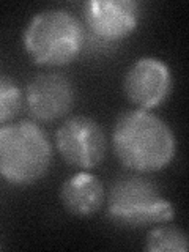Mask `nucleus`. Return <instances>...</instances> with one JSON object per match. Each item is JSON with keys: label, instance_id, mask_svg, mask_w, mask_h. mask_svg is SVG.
<instances>
[{"label": "nucleus", "instance_id": "obj_1", "mask_svg": "<svg viewBox=\"0 0 189 252\" xmlns=\"http://www.w3.org/2000/svg\"><path fill=\"white\" fill-rule=\"evenodd\" d=\"M117 159L136 173L165 169L177 155V137L169 123L145 109H129L117 117L112 131Z\"/></svg>", "mask_w": 189, "mask_h": 252}, {"label": "nucleus", "instance_id": "obj_2", "mask_svg": "<svg viewBox=\"0 0 189 252\" xmlns=\"http://www.w3.org/2000/svg\"><path fill=\"white\" fill-rule=\"evenodd\" d=\"M24 47L38 65L63 66L79 57L87 33L84 24L63 8H47L36 13L24 30Z\"/></svg>", "mask_w": 189, "mask_h": 252}, {"label": "nucleus", "instance_id": "obj_3", "mask_svg": "<svg viewBox=\"0 0 189 252\" xmlns=\"http://www.w3.org/2000/svg\"><path fill=\"white\" fill-rule=\"evenodd\" d=\"M52 145L41 126L22 120L0 128V177L14 186L33 185L52 164Z\"/></svg>", "mask_w": 189, "mask_h": 252}, {"label": "nucleus", "instance_id": "obj_4", "mask_svg": "<svg viewBox=\"0 0 189 252\" xmlns=\"http://www.w3.org/2000/svg\"><path fill=\"white\" fill-rule=\"evenodd\" d=\"M107 216L114 224L129 228L165 224L175 218V208L153 180L142 173L118 177L106 194Z\"/></svg>", "mask_w": 189, "mask_h": 252}, {"label": "nucleus", "instance_id": "obj_5", "mask_svg": "<svg viewBox=\"0 0 189 252\" xmlns=\"http://www.w3.org/2000/svg\"><path fill=\"white\" fill-rule=\"evenodd\" d=\"M55 145L69 165L92 170L104 161L107 137L101 125L87 115H73L55 132Z\"/></svg>", "mask_w": 189, "mask_h": 252}, {"label": "nucleus", "instance_id": "obj_6", "mask_svg": "<svg viewBox=\"0 0 189 252\" xmlns=\"http://www.w3.org/2000/svg\"><path fill=\"white\" fill-rule=\"evenodd\" d=\"M140 5L136 0H87L84 3L85 33L102 44H115L139 26Z\"/></svg>", "mask_w": 189, "mask_h": 252}, {"label": "nucleus", "instance_id": "obj_7", "mask_svg": "<svg viewBox=\"0 0 189 252\" xmlns=\"http://www.w3.org/2000/svg\"><path fill=\"white\" fill-rule=\"evenodd\" d=\"M76 101L73 81L57 71H46L30 79L26 89V106L36 122L49 123L66 117Z\"/></svg>", "mask_w": 189, "mask_h": 252}, {"label": "nucleus", "instance_id": "obj_8", "mask_svg": "<svg viewBox=\"0 0 189 252\" xmlns=\"http://www.w3.org/2000/svg\"><path fill=\"white\" fill-rule=\"evenodd\" d=\"M173 89L169 65L158 57H140L123 77V92L137 109H155L164 104Z\"/></svg>", "mask_w": 189, "mask_h": 252}, {"label": "nucleus", "instance_id": "obj_9", "mask_svg": "<svg viewBox=\"0 0 189 252\" xmlns=\"http://www.w3.org/2000/svg\"><path fill=\"white\" fill-rule=\"evenodd\" d=\"M60 200L73 216L92 218L104 205L106 189L96 175L81 170L62 185Z\"/></svg>", "mask_w": 189, "mask_h": 252}, {"label": "nucleus", "instance_id": "obj_10", "mask_svg": "<svg viewBox=\"0 0 189 252\" xmlns=\"http://www.w3.org/2000/svg\"><path fill=\"white\" fill-rule=\"evenodd\" d=\"M188 248L189 243L185 230L177 225H169V222L158 224L145 238V249L152 252H186Z\"/></svg>", "mask_w": 189, "mask_h": 252}, {"label": "nucleus", "instance_id": "obj_11", "mask_svg": "<svg viewBox=\"0 0 189 252\" xmlns=\"http://www.w3.org/2000/svg\"><path fill=\"white\" fill-rule=\"evenodd\" d=\"M24 104V93L11 77L0 74V125H8L19 114Z\"/></svg>", "mask_w": 189, "mask_h": 252}]
</instances>
